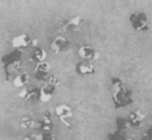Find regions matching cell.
Segmentation results:
<instances>
[{"mask_svg": "<svg viewBox=\"0 0 152 140\" xmlns=\"http://www.w3.org/2000/svg\"><path fill=\"white\" fill-rule=\"evenodd\" d=\"M110 90H112V97H113L115 109H119L133 103L132 91L126 87V84L121 78H112Z\"/></svg>", "mask_w": 152, "mask_h": 140, "instance_id": "cell-1", "label": "cell"}, {"mask_svg": "<svg viewBox=\"0 0 152 140\" xmlns=\"http://www.w3.org/2000/svg\"><path fill=\"white\" fill-rule=\"evenodd\" d=\"M128 21L131 23L132 28L140 33V32H147L151 27L150 19L145 12H133L128 17Z\"/></svg>", "mask_w": 152, "mask_h": 140, "instance_id": "cell-2", "label": "cell"}, {"mask_svg": "<svg viewBox=\"0 0 152 140\" xmlns=\"http://www.w3.org/2000/svg\"><path fill=\"white\" fill-rule=\"evenodd\" d=\"M46 81H48V83L39 89V100L43 101V102H46L52 97L57 85L59 84L58 79L56 77H53V76L49 77Z\"/></svg>", "mask_w": 152, "mask_h": 140, "instance_id": "cell-3", "label": "cell"}, {"mask_svg": "<svg viewBox=\"0 0 152 140\" xmlns=\"http://www.w3.org/2000/svg\"><path fill=\"white\" fill-rule=\"evenodd\" d=\"M77 53H78L80 58H82V59H84V61H89V62H91V63H93L95 59H97V57H99L96 50H95L91 45H82V46L78 49Z\"/></svg>", "mask_w": 152, "mask_h": 140, "instance_id": "cell-4", "label": "cell"}, {"mask_svg": "<svg viewBox=\"0 0 152 140\" xmlns=\"http://www.w3.org/2000/svg\"><path fill=\"white\" fill-rule=\"evenodd\" d=\"M55 112H56V115L59 119V121H62L64 125H68L66 120L72 117V110L66 104H59V106H57L55 108ZM68 127H70V126L68 125Z\"/></svg>", "mask_w": 152, "mask_h": 140, "instance_id": "cell-5", "label": "cell"}, {"mask_svg": "<svg viewBox=\"0 0 152 140\" xmlns=\"http://www.w3.org/2000/svg\"><path fill=\"white\" fill-rule=\"evenodd\" d=\"M30 44H31V38L25 33H20L12 38V46L15 50H23L30 46Z\"/></svg>", "mask_w": 152, "mask_h": 140, "instance_id": "cell-6", "label": "cell"}, {"mask_svg": "<svg viewBox=\"0 0 152 140\" xmlns=\"http://www.w3.org/2000/svg\"><path fill=\"white\" fill-rule=\"evenodd\" d=\"M69 44H70V43H69L68 39H65L64 37L58 36V37H56V38L52 40L50 47H51V50H52L55 53H59V52H63V51L69 46Z\"/></svg>", "mask_w": 152, "mask_h": 140, "instance_id": "cell-7", "label": "cell"}, {"mask_svg": "<svg viewBox=\"0 0 152 140\" xmlns=\"http://www.w3.org/2000/svg\"><path fill=\"white\" fill-rule=\"evenodd\" d=\"M144 120H145V115L140 110H134L127 117V121H128L131 127H140V126H142Z\"/></svg>", "mask_w": 152, "mask_h": 140, "instance_id": "cell-8", "label": "cell"}, {"mask_svg": "<svg viewBox=\"0 0 152 140\" xmlns=\"http://www.w3.org/2000/svg\"><path fill=\"white\" fill-rule=\"evenodd\" d=\"M76 71L82 76L93 75L95 72V65L91 62H80L76 65Z\"/></svg>", "mask_w": 152, "mask_h": 140, "instance_id": "cell-9", "label": "cell"}, {"mask_svg": "<svg viewBox=\"0 0 152 140\" xmlns=\"http://www.w3.org/2000/svg\"><path fill=\"white\" fill-rule=\"evenodd\" d=\"M19 96L26 101V102H32L33 100H36L37 97H39V89L37 88H28V89H24L19 93Z\"/></svg>", "mask_w": 152, "mask_h": 140, "instance_id": "cell-10", "label": "cell"}, {"mask_svg": "<svg viewBox=\"0 0 152 140\" xmlns=\"http://www.w3.org/2000/svg\"><path fill=\"white\" fill-rule=\"evenodd\" d=\"M50 70V64L48 62H43V63H38L34 68V74H36V78L38 79H44L48 75V71Z\"/></svg>", "mask_w": 152, "mask_h": 140, "instance_id": "cell-11", "label": "cell"}, {"mask_svg": "<svg viewBox=\"0 0 152 140\" xmlns=\"http://www.w3.org/2000/svg\"><path fill=\"white\" fill-rule=\"evenodd\" d=\"M28 79H30L28 74H26V72H19V74L14 77L13 84H14V87H17V88H21V87H24V85H26V84L28 83Z\"/></svg>", "mask_w": 152, "mask_h": 140, "instance_id": "cell-12", "label": "cell"}, {"mask_svg": "<svg viewBox=\"0 0 152 140\" xmlns=\"http://www.w3.org/2000/svg\"><path fill=\"white\" fill-rule=\"evenodd\" d=\"M83 25V19L81 17H74L66 21V28H70L71 31H77Z\"/></svg>", "mask_w": 152, "mask_h": 140, "instance_id": "cell-13", "label": "cell"}, {"mask_svg": "<svg viewBox=\"0 0 152 140\" xmlns=\"http://www.w3.org/2000/svg\"><path fill=\"white\" fill-rule=\"evenodd\" d=\"M34 62H37V63H43V62H45V59H46V52H45V50L44 49H42V47H37L33 52H32V57H31Z\"/></svg>", "mask_w": 152, "mask_h": 140, "instance_id": "cell-14", "label": "cell"}, {"mask_svg": "<svg viewBox=\"0 0 152 140\" xmlns=\"http://www.w3.org/2000/svg\"><path fill=\"white\" fill-rule=\"evenodd\" d=\"M40 125H42L43 131H45V132H46V131H50V129L52 128V122H51V119H50V112H46V113L44 114Z\"/></svg>", "mask_w": 152, "mask_h": 140, "instance_id": "cell-15", "label": "cell"}, {"mask_svg": "<svg viewBox=\"0 0 152 140\" xmlns=\"http://www.w3.org/2000/svg\"><path fill=\"white\" fill-rule=\"evenodd\" d=\"M33 120L32 119H28L27 120V117H23V120H21V127H24V128H32L33 127Z\"/></svg>", "mask_w": 152, "mask_h": 140, "instance_id": "cell-16", "label": "cell"}, {"mask_svg": "<svg viewBox=\"0 0 152 140\" xmlns=\"http://www.w3.org/2000/svg\"><path fill=\"white\" fill-rule=\"evenodd\" d=\"M140 140H152V125H151V127L141 135Z\"/></svg>", "mask_w": 152, "mask_h": 140, "instance_id": "cell-17", "label": "cell"}, {"mask_svg": "<svg viewBox=\"0 0 152 140\" xmlns=\"http://www.w3.org/2000/svg\"><path fill=\"white\" fill-rule=\"evenodd\" d=\"M37 43H38L37 39H31V44H30V46H37V45H38Z\"/></svg>", "mask_w": 152, "mask_h": 140, "instance_id": "cell-18", "label": "cell"}]
</instances>
